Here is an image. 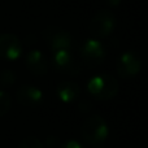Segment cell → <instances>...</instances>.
I'll list each match as a JSON object with an SVG mask.
<instances>
[{"mask_svg":"<svg viewBox=\"0 0 148 148\" xmlns=\"http://www.w3.org/2000/svg\"><path fill=\"white\" fill-rule=\"evenodd\" d=\"M22 43L14 34H0V59L7 61H14L22 55Z\"/></svg>","mask_w":148,"mask_h":148,"instance_id":"6","label":"cell"},{"mask_svg":"<svg viewBox=\"0 0 148 148\" xmlns=\"http://www.w3.org/2000/svg\"><path fill=\"white\" fill-rule=\"evenodd\" d=\"M17 148H43V144L35 136H27L18 143Z\"/></svg>","mask_w":148,"mask_h":148,"instance_id":"13","label":"cell"},{"mask_svg":"<svg viewBox=\"0 0 148 148\" xmlns=\"http://www.w3.org/2000/svg\"><path fill=\"white\" fill-rule=\"evenodd\" d=\"M53 65L56 69L64 73L77 74L79 73V66L77 65L75 60L73 59L69 49H60L53 52Z\"/></svg>","mask_w":148,"mask_h":148,"instance_id":"10","label":"cell"},{"mask_svg":"<svg viewBox=\"0 0 148 148\" xmlns=\"http://www.w3.org/2000/svg\"><path fill=\"white\" fill-rule=\"evenodd\" d=\"M17 100L25 107H35L40 104L43 100V92L35 86L31 84H25L21 86L16 92Z\"/></svg>","mask_w":148,"mask_h":148,"instance_id":"8","label":"cell"},{"mask_svg":"<svg viewBox=\"0 0 148 148\" xmlns=\"http://www.w3.org/2000/svg\"><path fill=\"white\" fill-rule=\"evenodd\" d=\"M26 68L35 75H44L48 72V62L44 53L39 49H33L25 57Z\"/></svg>","mask_w":148,"mask_h":148,"instance_id":"9","label":"cell"},{"mask_svg":"<svg viewBox=\"0 0 148 148\" xmlns=\"http://www.w3.org/2000/svg\"><path fill=\"white\" fill-rule=\"evenodd\" d=\"M116 69L120 77L122 78H131L135 77L142 69V60L135 52L126 51L117 59Z\"/></svg>","mask_w":148,"mask_h":148,"instance_id":"7","label":"cell"},{"mask_svg":"<svg viewBox=\"0 0 148 148\" xmlns=\"http://www.w3.org/2000/svg\"><path fill=\"white\" fill-rule=\"evenodd\" d=\"M10 105H12V99L9 94L0 90V117L7 114L8 110L10 109Z\"/></svg>","mask_w":148,"mask_h":148,"instance_id":"12","label":"cell"},{"mask_svg":"<svg viewBox=\"0 0 148 148\" xmlns=\"http://www.w3.org/2000/svg\"><path fill=\"white\" fill-rule=\"evenodd\" d=\"M87 91L92 97L99 100H110L118 92V82L112 75L97 74L87 82Z\"/></svg>","mask_w":148,"mask_h":148,"instance_id":"1","label":"cell"},{"mask_svg":"<svg viewBox=\"0 0 148 148\" xmlns=\"http://www.w3.org/2000/svg\"><path fill=\"white\" fill-rule=\"evenodd\" d=\"M44 42L51 48V51H60V49H69L72 47L73 38L70 33L65 29L57 26H48L42 33Z\"/></svg>","mask_w":148,"mask_h":148,"instance_id":"4","label":"cell"},{"mask_svg":"<svg viewBox=\"0 0 148 148\" xmlns=\"http://www.w3.org/2000/svg\"><path fill=\"white\" fill-rule=\"evenodd\" d=\"M105 3H107L109 7L116 8V7H118V5L121 4V0H105Z\"/></svg>","mask_w":148,"mask_h":148,"instance_id":"16","label":"cell"},{"mask_svg":"<svg viewBox=\"0 0 148 148\" xmlns=\"http://www.w3.org/2000/svg\"><path fill=\"white\" fill-rule=\"evenodd\" d=\"M117 27V18L113 12L108 9L99 10L94 17L91 18L88 25V30L94 38H107L109 36Z\"/></svg>","mask_w":148,"mask_h":148,"instance_id":"3","label":"cell"},{"mask_svg":"<svg viewBox=\"0 0 148 148\" xmlns=\"http://www.w3.org/2000/svg\"><path fill=\"white\" fill-rule=\"evenodd\" d=\"M16 81V75L12 70L9 69H5L0 73V84L1 86H10L13 84Z\"/></svg>","mask_w":148,"mask_h":148,"instance_id":"14","label":"cell"},{"mask_svg":"<svg viewBox=\"0 0 148 148\" xmlns=\"http://www.w3.org/2000/svg\"><path fill=\"white\" fill-rule=\"evenodd\" d=\"M56 94L59 96V99L64 103H73L81 95V88L77 83H74L72 81H64L57 86Z\"/></svg>","mask_w":148,"mask_h":148,"instance_id":"11","label":"cell"},{"mask_svg":"<svg viewBox=\"0 0 148 148\" xmlns=\"http://www.w3.org/2000/svg\"><path fill=\"white\" fill-rule=\"evenodd\" d=\"M105 55L107 52H105L104 46L96 38L87 39L81 46V57L90 66H96L101 64L105 59Z\"/></svg>","mask_w":148,"mask_h":148,"instance_id":"5","label":"cell"},{"mask_svg":"<svg viewBox=\"0 0 148 148\" xmlns=\"http://www.w3.org/2000/svg\"><path fill=\"white\" fill-rule=\"evenodd\" d=\"M60 148H84V147L82 146L79 142H77V140H74V139H72V140L65 142V143L62 144Z\"/></svg>","mask_w":148,"mask_h":148,"instance_id":"15","label":"cell"},{"mask_svg":"<svg viewBox=\"0 0 148 148\" xmlns=\"http://www.w3.org/2000/svg\"><path fill=\"white\" fill-rule=\"evenodd\" d=\"M109 129H108L107 121L101 116H91L83 122L81 129L82 139L90 146H96L108 138Z\"/></svg>","mask_w":148,"mask_h":148,"instance_id":"2","label":"cell"}]
</instances>
